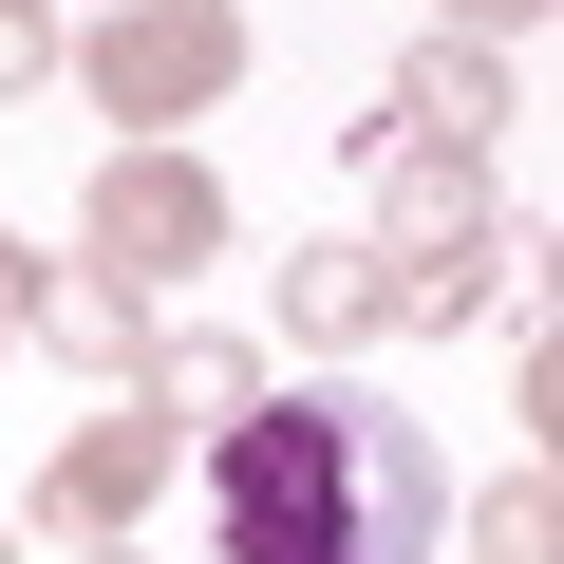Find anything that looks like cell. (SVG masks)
Wrapping results in <instances>:
<instances>
[{
  "instance_id": "6da1fadb",
  "label": "cell",
  "mask_w": 564,
  "mask_h": 564,
  "mask_svg": "<svg viewBox=\"0 0 564 564\" xmlns=\"http://www.w3.org/2000/svg\"><path fill=\"white\" fill-rule=\"evenodd\" d=\"M226 564H433V452L395 414H245Z\"/></svg>"
},
{
  "instance_id": "7a4b0ae2",
  "label": "cell",
  "mask_w": 564,
  "mask_h": 564,
  "mask_svg": "<svg viewBox=\"0 0 564 564\" xmlns=\"http://www.w3.org/2000/svg\"><path fill=\"white\" fill-rule=\"evenodd\" d=\"M95 76H113L132 113H188V95H226V20H132Z\"/></svg>"
},
{
  "instance_id": "3957f363",
  "label": "cell",
  "mask_w": 564,
  "mask_h": 564,
  "mask_svg": "<svg viewBox=\"0 0 564 564\" xmlns=\"http://www.w3.org/2000/svg\"><path fill=\"white\" fill-rule=\"evenodd\" d=\"M95 226H113L132 263H188V245H207V170H170V151H151V170H113V207H95Z\"/></svg>"
},
{
  "instance_id": "277c9868",
  "label": "cell",
  "mask_w": 564,
  "mask_h": 564,
  "mask_svg": "<svg viewBox=\"0 0 564 564\" xmlns=\"http://www.w3.org/2000/svg\"><path fill=\"white\" fill-rule=\"evenodd\" d=\"M151 470H170V433H151V414H132V433H95V452H76V470H57V508H76V527H95V508H132V489H151Z\"/></svg>"
}]
</instances>
